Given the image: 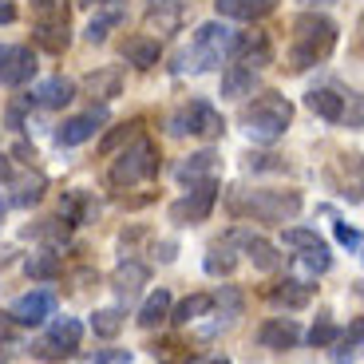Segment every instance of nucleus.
Listing matches in <instances>:
<instances>
[{"mask_svg":"<svg viewBox=\"0 0 364 364\" xmlns=\"http://www.w3.org/2000/svg\"><path fill=\"white\" fill-rule=\"evenodd\" d=\"M83 87H87L95 100H115L119 91H123V72H119V68H95V72L83 80Z\"/></svg>","mask_w":364,"mask_h":364,"instance_id":"18","label":"nucleus"},{"mask_svg":"<svg viewBox=\"0 0 364 364\" xmlns=\"http://www.w3.org/2000/svg\"><path fill=\"white\" fill-rule=\"evenodd\" d=\"M44 191H48V178L44 174H32V178H24L20 182V191H16V206H32V202H40L44 198Z\"/></svg>","mask_w":364,"mask_h":364,"instance_id":"31","label":"nucleus"},{"mask_svg":"<svg viewBox=\"0 0 364 364\" xmlns=\"http://www.w3.org/2000/svg\"><path fill=\"white\" fill-rule=\"evenodd\" d=\"M68 226H72V222H55V218H48L44 226H36V237L40 242H68Z\"/></svg>","mask_w":364,"mask_h":364,"instance_id":"33","label":"nucleus"},{"mask_svg":"<svg viewBox=\"0 0 364 364\" xmlns=\"http://www.w3.org/2000/svg\"><path fill=\"white\" fill-rule=\"evenodd\" d=\"M277 0H214L218 16H230V20H262L265 12H273Z\"/></svg>","mask_w":364,"mask_h":364,"instance_id":"15","label":"nucleus"},{"mask_svg":"<svg viewBox=\"0 0 364 364\" xmlns=\"http://www.w3.org/2000/svg\"><path fill=\"white\" fill-rule=\"evenodd\" d=\"M0 218H4V202H0Z\"/></svg>","mask_w":364,"mask_h":364,"instance_id":"51","label":"nucleus"},{"mask_svg":"<svg viewBox=\"0 0 364 364\" xmlns=\"http://www.w3.org/2000/svg\"><path fill=\"white\" fill-rule=\"evenodd\" d=\"M341 337L353 341V345H364V317H360V321H353V328H348V333H341Z\"/></svg>","mask_w":364,"mask_h":364,"instance_id":"42","label":"nucleus"},{"mask_svg":"<svg viewBox=\"0 0 364 364\" xmlns=\"http://www.w3.org/2000/svg\"><path fill=\"white\" fill-rule=\"evenodd\" d=\"M182 20V9L178 0H151V9H146V24L159 28V32H174Z\"/></svg>","mask_w":364,"mask_h":364,"instance_id":"21","label":"nucleus"},{"mask_svg":"<svg viewBox=\"0 0 364 364\" xmlns=\"http://www.w3.org/2000/svg\"><path fill=\"white\" fill-rule=\"evenodd\" d=\"M16 20V4L12 0H0V24H12Z\"/></svg>","mask_w":364,"mask_h":364,"instance_id":"44","label":"nucleus"},{"mask_svg":"<svg viewBox=\"0 0 364 364\" xmlns=\"http://www.w3.org/2000/svg\"><path fill=\"white\" fill-rule=\"evenodd\" d=\"M146 277H151V269H146L143 262H123V265L115 269V277H111V285H115L119 297L131 301V297H135V293L146 285Z\"/></svg>","mask_w":364,"mask_h":364,"instance_id":"16","label":"nucleus"},{"mask_svg":"<svg viewBox=\"0 0 364 364\" xmlns=\"http://www.w3.org/2000/svg\"><path fill=\"white\" fill-rule=\"evenodd\" d=\"M159 55H163V48H159L155 36H131L127 44H123V60H127L131 68H139V72L155 68Z\"/></svg>","mask_w":364,"mask_h":364,"instance_id":"13","label":"nucleus"},{"mask_svg":"<svg viewBox=\"0 0 364 364\" xmlns=\"http://www.w3.org/2000/svg\"><path fill=\"white\" fill-rule=\"evenodd\" d=\"M123 309H100L95 317H91V328H95V337H103V341H111V337H119V328H123Z\"/></svg>","mask_w":364,"mask_h":364,"instance_id":"28","label":"nucleus"},{"mask_svg":"<svg viewBox=\"0 0 364 364\" xmlns=\"http://www.w3.org/2000/svg\"><path fill=\"white\" fill-rule=\"evenodd\" d=\"M24 273L32 277V282H55L60 273H64V262H60V254H52V250H44V254H32L24 262Z\"/></svg>","mask_w":364,"mask_h":364,"instance_id":"19","label":"nucleus"},{"mask_svg":"<svg viewBox=\"0 0 364 364\" xmlns=\"http://www.w3.org/2000/svg\"><path fill=\"white\" fill-rule=\"evenodd\" d=\"M91 364H131V353H123V348L119 353H95Z\"/></svg>","mask_w":364,"mask_h":364,"instance_id":"40","label":"nucleus"},{"mask_svg":"<svg viewBox=\"0 0 364 364\" xmlns=\"http://www.w3.org/2000/svg\"><path fill=\"white\" fill-rule=\"evenodd\" d=\"M32 9L40 12V20H68L64 0H32Z\"/></svg>","mask_w":364,"mask_h":364,"instance_id":"35","label":"nucleus"},{"mask_svg":"<svg viewBox=\"0 0 364 364\" xmlns=\"http://www.w3.org/2000/svg\"><path fill=\"white\" fill-rule=\"evenodd\" d=\"M289 119H293V103L285 95L265 91V95L254 100V107L246 111V135L254 143H277L285 135V127H289Z\"/></svg>","mask_w":364,"mask_h":364,"instance_id":"1","label":"nucleus"},{"mask_svg":"<svg viewBox=\"0 0 364 364\" xmlns=\"http://www.w3.org/2000/svg\"><path fill=\"white\" fill-rule=\"evenodd\" d=\"M52 313H55V297L48 289H36V293H24V297L12 305L9 317L16 321V325H44Z\"/></svg>","mask_w":364,"mask_h":364,"instance_id":"10","label":"nucleus"},{"mask_svg":"<svg viewBox=\"0 0 364 364\" xmlns=\"http://www.w3.org/2000/svg\"><path fill=\"white\" fill-rule=\"evenodd\" d=\"M12 155H16V159H24V163H32V159H36V151H32L28 143H16V146H12Z\"/></svg>","mask_w":364,"mask_h":364,"instance_id":"46","label":"nucleus"},{"mask_svg":"<svg viewBox=\"0 0 364 364\" xmlns=\"http://www.w3.org/2000/svg\"><path fill=\"white\" fill-rule=\"evenodd\" d=\"M186 364H230L222 353H210V356H194V360H186Z\"/></svg>","mask_w":364,"mask_h":364,"instance_id":"45","label":"nucleus"},{"mask_svg":"<svg viewBox=\"0 0 364 364\" xmlns=\"http://www.w3.org/2000/svg\"><path fill=\"white\" fill-rule=\"evenodd\" d=\"M32 103H36L32 95H24L20 103H12V107H9V127H24V111L32 107Z\"/></svg>","mask_w":364,"mask_h":364,"instance_id":"39","label":"nucleus"},{"mask_svg":"<svg viewBox=\"0 0 364 364\" xmlns=\"http://www.w3.org/2000/svg\"><path fill=\"white\" fill-rule=\"evenodd\" d=\"M341 333H337V325H328V321H321V325H313V333H309V345L313 348H325V345H333Z\"/></svg>","mask_w":364,"mask_h":364,"instance_id":"37","label":"nucleus"},{"mask_svg":"<svg viewBox=\"0 0 364 364\" xmlns=\"http://www.w3.org/2000/svg\"><path fill=\"white\" fill-rule=\"evenodd\" d=\"M337 242H341V246L353 250V246H360V234H356L353 226H337Z\"/></svg>","mask_w":364,"mask_h":364,"instance_id":"41","label":"nucleus"},{"mask_svg":"<svg viewBox=\"0 0 364 364\" xmlns=\"http://www.w3.org/2000/svg\"><path fill=\"white\" fill-rule=\"evenodd\" d=\"M214 166H218V155H214V151H198V155H191L186 163L178 166V178H182V182L210 178V174H214Z\"/></svg>","mask_w":364,"mask_h":364,"instance_id":"23","label":"nucleus"},{"mask_svg":"<svg viewBox=\"0 0 364 364\" xmlns=\"http://www.w3.org/2000/svg\"><path fill=\"white\" fill-rule=\"evenodd\" d=\"M32 100H36L40 107H68V103L75 100V83H72V80H64V75H52V80L36 83Z\"/></svg>","mask_w":364,"mask_h":364,"instance_id":"12","label":"nucleus"},{"mask_svg":"<svg viewBox=\"0 0 364 364\" xmlns=\"http://www.w3.org/2000/svg\"><path fill=\"white\" fill-rule=\"evenodd\" d=\"M230 48H234V32L222 24H202L198 32H194V48L182 60H194V72H206V68H218L222 60L230 55Z\"/></svg>","mask_w":364,"mask_h":364,"instance_id":"4","label":"nucleus"},{"mask_svg":"<svg viewBox=\"0 0 364 364\" xmlns=\"http://www.w3.org/2000/svg\"><path fill=\"white\" fill-rule=\"evenodd\" d=\"M171 317V293L166 289H155L151 297L143 301V309H139V325L143 328H155L159 321H166Z\"/></svg>","mask_w":364,"mask_h":364,"instance_id":"22","label":"nucleus"},{"mask_svg":"<svg viewBox=\"0 0 364 364\" xmlns=\"http://www.w3.org/2000/svg\"><path fill=\"white\" fill-rule=\"evenodd\" d=\"M246 254H250V262H254V269H262V273L277 269V250H273L269 242H262V237H250Z\"/></svg>","mask_w":364,"mask_h":364,"instance_id":"29","label":"nucleus"},{"mask_svg":"<svg viewBox=\"0 0 364 364\" xmlns=\"http://www.w3.org/2000/svg\"><path fill=\"white\" fill-rule=\"evenodd\" d=\"M80 4H107V0H80Z\"/></svg>","mask_w":364,"mask_h":364,"instance_id":"50","label":"nucleus"},{"mask_svg":"<svg viewBox=\"0 0 364 364\" xmlns=\"http://www.w3.org/2000/svg\"><path fill=\"white\" fill-rule=\"evenodd\" d=\"M155 174H159V146L143 135L131 139L123 146V155L115 159V166H111V182L115 186H135V182H146Z\"/></svg>","mask_w":364,"mask_h":364,"instance_id":"3","label":"nucleus"},{"mask_svg":"<svg viewBox=\"0 0 364 364\" xmlns=\"http://www.w3.org/2000/svg\"><path fill=\"white\" fill-rule=\"evenodd\" d=\"M242 210L254 214V218H262V222H289L301 210V198L293 191H257V194L246 198Z\"/></svg>","mask_w":364,"mask_h":364,"instance_id":"5","label":"nucleus"},{"mask_svg":"<svg viewBox=\"0 0 364 364\" xmlns=\"http://www.w3.org/2000/svg\"><path fill=\"white\" fill-rule=\"evenodd\" d=\"M301 265H305L309 273H325V269H328V250H325V246L305 250V254H301Z\"/></svg>","mask_w":364,"mask_h":364,"instance_id":"36","label":"nucleus"},{"mask_svg":"<svg viewBox=\"0 0 364 364\" xmlns=\"http://www.w3.org/2000/svg\"><path fill=\"white\" fill-rule=\"evenodd\" d=\"M159 250H163V254H159V257H163V262H171V257H174V242H163V246H159Z\"/></svg>","mask_w":364,"mask_h":364,"instance_id":"48","label":"nucleus"},{"mask_svg":"<svg viewBox=\"0 0 364 364\" xmlns=\"http://www.w3.org/2000/svg\"><path fill=\"white\" fill-rule=\"evenodd\" d=\"M80 337H83L80 321L64 317V321H55V325L48 328V337L36 345V353H40V356H48V360H60V356H72L75 348H80Z\"/></svg>","mask_w":364,"mask_h":364,"instance_id":"7","label":"nucleus"},{"mask_svg":"<svg viewBox=\"0 0 364 364\" xmlns=\"http://www.w3.org/2000/svg\"><path fill=\"white\" fill-rule=\"evenodd\" d=\"M254 83H257L254 68H246V64H230L226 72H222V95H226V100H242V95H254Z\"/></svg>","mask_w":364,"mask_h":364,"instance_id":"17","label":"nucleus"},{"mask_svg":"<svg viewBox=\"0 0 364 364\" xmlns=\"http://www.w3.org/2000/svg\"><path fill=\"white\" fill-rule=\"evenodd\" d=\"M257 341H262L265 348H277V353H282V348H293L301 341V328L293 325L289 317H273L257 328Z\"/></svg>","mask_w":364,"mask_h":364,"instance_id":"11","label":"nucleus"},{"mask_svg":"<svg viewBox=\"0 0 364 364\" xmlns=\"http://www.w3.org/2000/svg\"><path fill=\"white\" fill-rule=\"evenodd\" d=\"M285 246H293V250L305 254V250H317V246H325V242H321L313 230H285Z\"/></svg>","mask_w":364,"mask_h":364,"instance_id":"32","label":"nucleus"},{"mask_svg":"<svg viewBox=\"0 0 364 364\" xmlns=\"http://www.w3.org/2000/svg\"><path fill=\"white\" fill-rule=\"evenodd\" d=\"M119 24H123V12H119V9L100 12V16H95V20L87 24V40H91V44H103V40H107Z\"/></svg>","mask_w":364,"mask_h":364,"instance_id":"27","label":"nucleus"},{"mask_svg":"<svg viewBox=\"0 0 364 364\" xmlns=\"http://www.w3.org/2000/svg\"><path fill=\"white\" fill-rule=\"evenodd\" d=\"M214 198H218V182H214V178H202L198 186H194V191L186 194V198L171 206V218L178 222V226H198V222H206V218H210V210H214Z\"/></svg>","mask_w":364,"mask_h":364,"instance_id":"6","label":"nucleus"},{"mask_svg":"<svg viewBox=\"0 0 364 364\" xmlns=\"http://www.w3.org/2000/svg\"><path fill=\"white\" fill-rule=\"evenodd\" d=\"M293 32H297L293 68L317 64L321 55H328V52H333V44H337V24H333L328 16H317V12H305V16L293 24Z\"/></svg>","mask_w":364,"mask_h":364,"instance_id":"2","label":"nucleus"},{"mask_svg":"<svg viewBox=\"0 0 364 364\" xmlns=\"http://www.w3.org/2000/svg\"><path fill=\"white\" fill-rule=\"evenodd\" d=\"M12 178V166H9V159H0V182H9Z\"/></svg>","mask_w":364,"mask_h":364,"instance_id":"47","label":"nucleus"},{"mask_svg":"<svg viewBox=\"0 0 364 364\" xmlns=\"http://www.w3.org/2000/svg\"><path fill=\"white\" fill-rule=\"evenodd\" d=\"M210 309H214V297H210V293H194V297H186L178 309L171 313V321H174V325H191V321L206 317Z\"/></svg>","mask_w":364,"mask_h":364,"instance_id":"24","label":"nucleus"},{"mask_svg":"<svg viewBox=\"0 0 364 364\" xmlns=\"http://www.w3.org/2000/svg\"><path fill=\"white\" fill-rule=\"evenodd\" d=\"M36 44L48 52H64L68 48V20H40L36 24Z\"/></svg>","mask_w":364,"mask_h":364,"instance_id":"25","label":"nucleus"},{"mask_svg":"<svg viewBox=\"0 0 364 364\" xmlns=\"http://www.w3.org/2000/svg\"><path fill=\"white\" fill-rule=\"evenodd\" d=\"M186 123H191V131H194V135H202V139H214V135H222V127H226L218 111L210 107V103H202V100L186 107Z\"/></svg>","mask_w":364,"mask_h":364,"instance_id":"14","label":"nucleus"},{"mask_svg":"<svg viewBox=\"0 0 364 364\" xmlns=\"http://www.w3.org/2000/svg\"><path fill=\"white\" fill-rule=\"evenodd\" d=\"M301 4H333V0H301Z\"/></svg>","mask_w":364,"mask_h":364,"instance_id":"49","label":"nucleus"},{"mask_svg":"<svg viewBox=\"0 0 364 364\" xmlns=\"http://www.w3.org/2000/svg\"><path fill=\"white\" fill-rule=\"evenodd\" d=\"M234 265H237V254L234 250H226V246H214L206 254V273H214V277H226V273H234Z\"/></svg>","mask_w":364,"mask_h":364,"instance_id":"30","label":"nucleus"},{"mask_svg":"<svg viewBox=\"0 0 364 364\" xmlns=\"http://www.w3.org/2000/svg\"><path fill=\"white\" fill-rule=\"evenodd\" d=\"M131 139H135V123H123V127H115L107 139H103V155H115L119 146L131 143Z\"/></svg>","mask_w":364,"mask_h":364,"instance_id":"34","label":"nucleus"},{"mask_svg":"<svg viewBox=\"0 0 364 364\" xmlns=\"http://www.w3.org/2000/svg\"><path fill=\"white\" fill-rule=\"evenodd\" d=\"M333 345H337V348H333V360H337V364H353L356 360V345H353V341L337 337Z\"/></svg>","mask_w":364,"mask_h":364,"instance_id":"38","label":"nucleus"},{"mask_svg":"<svg viewBox=\"0 0 364 364\" xmlns=\"http://www.w3.org/2000/svg\"><path fill=\"white\" fill-rule=\"evenodd\" d=\"M103 123H107V111L91 107L87 115L64 119V127H55V143H60V146H80V143H87V139L103 127Z\"/></svg>","mask_w":364,"mask_h":364,"instance_id":"9","label":"nucleus"},{"mask_svg":"<svg viewBox=\"0 0 364 364\" xmlns=\"http://www.w3.org/2000/svg\"><path fill=\"white\" fill-rule=\"evenodd\" d=\"M36 75V52L32 48H0V83L24 87Z\"/></svg>","mask_w":364,"mask_h":364,"instance_id":"8","label":"nucleus"},{"mask_svg":"<svg viewBox=\"0 0 364 364\" xmlns=\"http://www.w3.org/2000/svg\"><path fill=\"white\" fill-rule=\"evenodd\" d=\"M309 111L313 115H321V119H328V123H337L341 115H345V100H341L337 91H328V87H321V91H309Z\"/></svg>","mask_w":364,"mask_h":364,"instance_id":"20","label":"nucleus"},{"mask_svg":"<svg viewBox=\"0 0 364 364\" xmlns=\"http://www.w3.org/2000/svg\"><path fill=\"white\" fill-rule=\"evenodd\" d=\"M313 289L305 282H282V289H273V301L285 305V309H301V305H309Z\"/></svg>","mask_w":364,"mask_h":364,"instance_id":"26","label":"nucleus"},{"mask_svg":"<svg viewBox=\"0 0 364 364\" xmlns=\"http://www.w3.org/2000/svg\"><path fill=\"white\" fill-rule=\"evenodd\" d=\"M250 166H257V171H277L282 163H273V155H254V159H250Z\"/></svg>","mask_w":364,"mask_h":364,"instance_id":"43","label":"nucleus"}]
</instances>
